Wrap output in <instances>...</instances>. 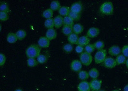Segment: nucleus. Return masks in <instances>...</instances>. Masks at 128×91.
Returning <instances> with one entry per match:
<instances>
[{
    "label": "nucleus",
    "mask_w": 128,
    "mask_h": 91,
    "mask_svg": "<svg viewBox=\"0 0 128 91\" xmlns=\"http://www.w3.org/2000/svg\"><path fill=\"white\" fill-rule=\"evenodd\" d=\"M41 48L37 44H32L27 48L26 54L28 58H37L40 55Z\"/></svg>",
    "instance_id": "f257e3e1"
},
{
    "label": "nucleus",
    "mask_w": 128,
    "mask_h": 91,
    "mask_svg": "<svg viewBox=\"0 0 128 91\" xmlns=\"http://www.w3.org/2000/svg\"><path fill=\"white\" fill-rule=\"evenodd\" d=\"M100 12L106 16H110L113 14L114 6L111 2H105L100 7Z\"/></svg>",
    "instance_id": "f03ea898"
},
{
    "label": "nucleus",
    "mask_w": 128,
    "mask_h": 91,
    "mask_svg": "<svg viewBox=\"0 0 128 91\" xmlns=\"http://www.w3.org/2000/svg\"><path fill=\"white\" fill-rule=\"evenodd\" d=\"M80 60L84 66H89L93 62V57L91 54L84 52L80 55Z\"/></svg>",
    "instance_id": "7ed1b4c3"
},
{
    "label": "nucleus",
    "mask_w": 128,
    "mask_h": 91,
    "mask_svg": "<svg viewBox=\"0 0 128 91\" xmlns=\"http://www.w3.org/2000/svg\"><path fill=\"white\" fill-rule=\"evenodd\" d=\"M107 52L106 50H98L96 52L94 57V60L96 64H100L104 62L106 58H107Z\"/></svg>",
    "instance_id": "20e7f679"
},
{
    "label": "nucleus",
    "mask_w": 128,
    "mask_h": 91,
    "mask_svg": "<svg viewBox=\"0 0 128 91\" xmlns=\"http://www.w3.org/2000/svg\"><path fill=\"white\" fill-rule=\"evenodd\" d=\"M89 83L92 91H99L100 90L102 84V80L93 79Z\"/></svg>",
    "instance_id": "39448f33"
},
{
    "label": "nucleus",
    "mask_w": 128,
    "mask_h": 91,
    "mask_svg": "<svg viewBox=\"0 0 128 91\" xmlns=\"http://www.w3.org/2000/svg\"><path fill=\"white\" fill-rule=\"evenodd\" d=\"M103 65L105 67L108 68H114L117 65L115 59L112 57H107L103 62Z\"/></svg>",
    "instance_id": "423d86ee"
},
{
    "label": "nucleus",
    "mask_w": 128,
    "mask_h": 91,
    "mask_svg": "<svg viewBox=\"0 0 128 91\" xmlns=\"http://www.w3.org/2000/svg\"><path fill=\"white\" fill-rule=\"evenodd\" d=\"M82 68V63L79 60H74L72 61L70 64V68L75 72H79Z\"/></svg>",
    "instance_id": "0eeeda50"
},
{
    "label": "nucleus",
    "mask_w": 128,
    "mask_h": 91,
    "mask_svg": "<svg viewBox=\"0 0 128 91\" xmlns=\"http://www.w3.org/2000/svg\"><path fill=\"white\" fill-rule=\"evenodd\" d=\"M122 52L120 48L117 45H113L110 46L108 50V54L112 56H118Z\"/></svg>",
    "instance_id": "6e6552de"
},
{
    "label": "nucleus",
    "mask_w": 128,
    "mask_h": 91,
    "mask_svg": "<svg viewBox=\"0 0 128 91\" xmlns=\"http://www.w3.org/2000/svg\"><path fill=\"white\" fill-rule=\"evenodd\" d=\"M82 9L83 6L81 2H77L74 3L70 8V11L80 14L82 11Z\"/></svg>",
    "instance_id": "1a4fd4ad"
},
{
    "label": "nucleus",
    "mask_w": 128,
    "mask_h": 91,
    "mask_svg": "<svg viewBox=\"0 0 128 91\" xmlns=\"http://www.w3.org/2000/svg\"><path fill=\"white\" fill-rule=\"evenodd\" d=\"M38 43L41 48H47L50 45V40L46 36H41L38 39Z\"/></svg>",
    "instance_id": "9d476101"
},
{
    "label": "nucleus",
    "mask_w": 128,
    "mask_h": 91,
    "mask_svg": "<svg viewBox=\"0 0 128 91\" xmlns=\"http://www.w3.org/2000/svg\"><path fill=\"white\" fill-rule=\"evenodd\" d=\"M78 91H90V83L87 81H82L77 86Z\"/></svg>",
    "instance_id": "9b49d317"
},
{
    "label": "nucleus",
    "mask_w": 128,
    "mask_h": 91,
    "mask_svg": "<svg viewBox=\"0 0 128 91\" xmlns=\"http://www.w3.org/2000/svg\"><path fill=\"white\" fill-rule=\"evenodd\" d=\"M100 33V30L97 28H91L88 30L86 36L89 38H94L98 36Z\"/></svg>",
    "instance_id": "f8f14e48"
},
{
    "label": "nucleus",
    "mask_w": 128,
    "mask_h": 91,
    "mask_svg": "<svg viewBox=\"0 0 128 91\" xmlns=\"http://www.w3.org/2000/svg\"><path fill=\"white\" fill-rule=\"evenodd\" d=\"M57 33L56 30L54 28L48 29L46 33V37L50 40H54L56 38Z\"/></svg>",
    "instance_id": "ddd939ff"
},
{
    "label": "nucleus",
    "mask_w": 128,
    "mask_h": 91,
    "mask_svg": "<svg viewBox=\"0 0 128 91\" xmlns=\"http://www.w3.org/2000/svg\"><path fill=\"white\" fill-rule=\"evenodd\" d=\"M90 42V38H89L88 36H82L80 38H79L77 45L84 46L89 44Z\"/></svg>",
    "instance_id": "4468645a"
},
{
    "label": "nucleus",
    "mask_w": 128,
    "mask_h": 91,
    "mask_svg": "<svg viewBox=\"0 0 128 91\" xmlns=\"http://www.w3.org/2000/svg\"><path fill=\"white\" fill-rule=\"evenodd\" d=\"M54 22L55 27L56 28H60L64 24V17L58 15L54 18Z\"/></svg>",
    "instance_id": "2eb2a0df"
},
{
    "label": "nucleus",
    "mask_w": 128,
    "mask_h": 91,
    "mask_svg": "<svg viewBox=\"0 0 128 91\" xmlns=\"http://www.w3.org/2000/svg\"><path fill=\"white\" fill-rule=\"evenodd\" d=\"M70 8L68 6H63L60 7V8L58 10V12L60 16H68L70 14Z\"/></svg>",
    "instance_id": "dca6fc26"
},
{
    "label": "nucleus",
    "mask_w": 128,
    "mask_h": 91,
    "mask_svg": "<svg viewBox=\"0 0 128 91\" xmlns=\"http://www.w3.org/2000/svg\"><path fill=\"white\" fill-rule=\"evenodd\" d=\"M18 38L16 34L10 32L7 36V41L8 43L13 44L16 43L18 41Z\"/></svg>",
    "instance_id": "f3484780"
},
{
    "label": "nucleus",
    "mask_w": 128,
    "mask_h": 91,
    "mask_svg": "<svg viewBox=\"0 0 128 91\" xmlns=\"http://www.w3.org/2000/svg\"><path fill=\"white\" fill-rule=\"evenodd\" d=\"M78 34L73 33L68 36V41L70 44H77L79 40Z\"/></svg>",
    "instance_id": "a211bd4d"
},
{
    "label": "nucleus",
    "mask_w": 128,
    "mask_h": 91,
    "mask_svg": "<svg viewBox=\"0 0 128 91\" xmlns=\"http://www.w3.org/2000/svg\"><path fill=\"white\" fill-rule=\"evenodd\" d=\"M88 74L89 77L93 79H97L99 75V72L98 70L96 68H91Z\"/></svg>",
    "instance_id": "6ab92c4d"
},
{
    "label": "nucleus",
    "mask_w": 128,
    "mask_h": 91,
    "mask_svg": "<svg viewBox=\"0 0 128 91\" xmlns=\"http://www.w3.org/2000/svg\"><path fill=\"white\" fill-rule=\"evenodd\" d=\"M73 32L76 34H80L84 31V26L80 24H74L72 27Z\"/></svg>",
    "instance_id": "aec40b11"
},
{
    "label": "nucleus",
    "mask_w": 128,
    "mask_h": 91,
    "mask_svg": "<svg viewBox=\"0 0 128 91\" xmlns=\"http://www.w3.org/2000/svg\"><path fill=\"white\" fill-rule=\"evenodd\" d=\"M72 27L73 26L64 25L62 28V33L65 36H70V34L73 33Z\"/></svg>",
    "instance_id": "412c9836"
},
{
    "label": "nucleus",
    "mask_w": 128,
    "mask_h": 91,
    "mask_svg": "<svg viewBox=\"0 0 128 91\" xmlns=\"http://www.w3.org/2000/svg\"><path fill=\"white\" fill-rule=\"evenodd\" d=\"M126 58H127L125 57L123 54H120L119 55L116 56V58H115L116 65H120L126 63V60H127Z\"/></svg>",
    "instance_id": "4be33fe9"
},
{
    "label": "nucleus",
    "mask_w": 128,
    "mask_h": 91,
    "mask_svg": "<svg viewBox=\"0 0 128 91\" xmlns=\"http://www.w3.org/2000/svg\"><path fill=\"white\" fill-rule=\"evenodd\" d=\"M60 7V4L58 0H53L50 5V9H51L53 11H58Z\"/></svg>",
    "instance_id": "5701e85b"
},
{
    "label": "nucleus",
    "mask_w": 128,
    "mask_h": 91,
    "mask_svg": "<svg viewBox=\"0 0 128 91\" xmlns=\"http://www.w3.org/2000/svg\"><path fill=\"white\" fill-rule=\"evenodd\" d=\"M89 77L88 72L86 70H81L79 72L78 74V77L80 80H82V81H86L88 80Z\"/></svg>",
    "instance_id": "b1692460"
},
{
    "label": "nucleus",
    "mask_w": 128,
    "mask_h": 91,
    "mask_svg": "<svg viewBox=\"0 0 128 91\" xmlns=\"http://www.w3.org/2000/svg\"><path fill=\"white\" fill-rule=\"evenodd\" d=\"M16 34L18 37V40H23L26 36V32L23 29H20L18 30Z\"/></svg>",
    "instance_id": "393cba45"
},
{
    "label": "nucleus",
    "mask_w": 128,
    "mask_h": 91,
    "mask_svg": "<svg viewBox=\"0 0 128 91\" xmlns=\"http://www.w3.org/2000/svg\"><path fill=\"white\" fill-rule=\"evenodd\" d=\"M53 11L50 8L45 10L43 12L42 14V16L46 18V19L52 18L53 16Z\"/></svg>",
    "instance_id": "a878e982"
},
{
    "label": "nucleus",
    "mask_w": 128,
    "mask_h": 91,
    "mask_svg": "<svg viewBox=\"0 0 128 91\" xmlns=\"http://www.w3.org/2000/svg\"><path fill=\"white\" fill-rule=\"evenodd\" d=\"M44 26L47 28H53L55 27L54 19L52 18L46 19L44 22Z\"/></svg>",
    "instance_id": "bb28decb"
},
{
    "label": "nucleus",
    "mask_w": 128,
    "mask_h": 91,
    "mask_svg": "<svg viewBox=\"0 0 128 91\" xmlns=\"http://www.w3.org/2000/svg\"><path fill=\"white\" fill-rule=\"evenodd\" d=\"M64 25L73 26H74V20L69 16L64 17Z\"/></svg>",
    "instance_id": "cd10ccee"
},
{
    "label": "nucleus",
    "mask_w": 128,
    "mask_h": 91,
    "mask_svg": "<svg viewBox=\"0 0 128 91\" xmlns=\"http://www.w3.org/2000/svg\"><path fill=\"white\" fill-rule=\"evenodd\" d=\"M94 46L95 47V48L98 50H102L104 49V48L105 46V43L103 41L99 40L95 42L94 44Z\"/></svg>",
    "instance_id": "c85d7f7f"
},
{
    "label": "nucleus",
    "mask_w": 128,
    "mask_h": 91,
    "mask_svg": "<svg viewBox=\"0 0 128 91\" xmlns=\"http://www.w3.org/2000/svg\"><path fill=\"white\" fill-rule=\"evenodd\" d=\"M0 12H6L7 13H8L10 11L9 7L7 2H2L0 3Z\"/></svg>",
    "instance_id": "c756f323"
},
{
    "label": "nucleus",
    "mask_w": 128,
    "mask_h": 91,
    "mask_svg": "<svg viewBox=\"0 0 128 91\" xmlns=\"http://www.w3.org/2000/svg\"><path fill=\"white\" fill-rule=\"evenodd\" d=\"M38 63L35 58H28L27 60V64L30 67H34L38 65Z\"/></svg>",
    "instance_id": "7c9ffc66"
},
{
    "label": "nucleus",
    "mask_w": 128,
    "mask_h": 91,
    "mask_svg": "<svg viewBox=\"0 0 128 91\" xmlns=\"http://www.w3.org/2000/svg\"><path fill=\"white\" fill-rule=\"evenodd\" d=\"M48 59V57L46 55L40 54L37 58V61L40 64H44L46 62Z\"/></svg>",
    "instance_id": "2f4dec72"
},
{
    "label": "nucleus",
    "mask_w": 128,
    "mask_h": 91,
    "mask_svg": "<svg viewBox=\"0 0 128 91\" xmlns=\"http://www.w3.org/2000/svg\"><path fill=\"white\" fill-rule=\"evenodd\" d=\"M73 46L70 43H68L64 45L63 46V50L66 53H70L73 50Z\"/></svg>",
    "instance_id": "473e14b6"
},
{
    "label": "nucleus",
    "mask_w": 128,
    "mask_h": 91,
    "mask_svg": "<svg viewBox=\"0 0 128 91\" xmlns=\"http://www.w3.org/2000/svg\"><path fill=\"white\" fill-rule=\"evenodd\" d=\"M69 16L71 17L74 21H78L80 19L81 16L80 14H78L72 12H70Z\"/></svg>",
    "instance_id": "72a5a7b5"
},
{
    "label": "nucleus",
    "mask_w": 128,
    "mask_h": 91,
    "mask_svg": "<svg viewBox=\"0 0 128 91\" xmlns=\"http://www.w3.org/2000/svg\"><path fill=\"white\" fill-rule=\"evenodd\" d=\"M95 47L94 44H89L86 46L84 48V50L86 52L89 54H91L95 50Z\"/></svg>",
    "instance_id": "f704fd0d"
},
{
    "label": "nucleus",
    "mask_w": 128,
    "mask_h": 91,
    "mask_svg": "<svg viewBox=\"0 0 128 91\" xmlns=\"http://www.w3.org/2000/svg\"><path fill=\"white\" fill-rule=\"evenodd\" d=\"M8 13H7L6 12H0V20L2 21H6L8 20L9 19V16Z\"/></svg>",
    "instance_id": "c9c22d12"
},
{
    "label": "nucleus",
    "mask_w": 128,
    "mask_h": 91,
    "mask_svg": "<svg viewBox=\"0 0 128 91\" xmlns=\"http://www.w3.org/2000/svg\"><path fill=\"white\" fill-rule=\"evenodd\" d=\"M6 58L5 55L3 53L0 54V66H4L6 62Z\"/></svg>",
    "instance_id": "e433bc0d"
},
{
    "label": "nucleus",
    "mask_w": 128,
    "mask_h": 91,
    "mask_svg": "<svg viewBox=\"0 0 128 91\" xmlns=\"http://www.w3.org/2000/svg\"><path fill=\"white\" fill-rule=\"evenodd\" d=\"M122 53L125 57L128 58V45L124 46L122 49Z\"/></svg>",
    "instance_id": "4c0bfd02"
},
{
    "label": "nucleus",
    "mask_w": 128,
    "mask_h": 91,
    "mask_svg": "<svg viewBox=\"0 0 128 91\" xmlns=\"http://www.w3.org/2000/svg\"><path fill=\"white\" fill-rule=\"evenodd\" d=\"M84 50V46H81L77 45L76 48V52L79 54H82V53H83Z\"/></svg>",
    "instance_id": "58836bf2"
},
{
    "label": "nucleus",
    "mask_w": 128,
    "mask_h": 91,
    "mask_svg": "<svg viewBox=\"0 0 128 91\" xmlns=\"http://www.w3.org/2000/svg\"><path fill=\"white\" fill-rule=\"evenodd\" d=\"M123 91H128V84L124 87Z\"/></svg>",
    "instance_id": "ea45409f"
},
{
    "label": "nucleus",
    "mask_w": 128,
    "mask_h": 91,
    "mask_svg": "<svg viewBox=\"0 0 128 91\" xmlns=\"http://www.w3.org/2000/svg\"><path fill=\"white\" fill-rule=\"evenodd\" d=\"M125 64H126V65L127 68H128V58L127 59V60H126V62Z\"/></svg>",
    "instance_id": "a19ab883"
},
{
    "label": "nucleus",
    "mask_w": 128,
    "mask_h": 91,
    "mask_svg": "<svg viewBox=\"0 0 128 91\" xmlns=\"http://www.w3.org/2000/svg\"><path fill=\"white\" fill-rule=\"evenodd\" d=\"M14 91H23L21 89H19V88H18V89H16V90Z\"/></svg>",
    "instance_id": "79ce46f5"
},
{
    "label": "nucleus",
    "mask_w": 128,
    "mask_h": 91,
    "mask_svg": "<svg viewBox=\"0 0 128 91\" xmlns=\"http://www.w3.org/2000/svg\"><path fill=\"white\" fill-rule=\"evenodd\" d=\"M119 91L118 90V89H115V90H113V91Z\"/></svg>",
    "instance_id": "37998d69"
},
{
    "label": "nucleus",
    "mask_w": 128,
    "mask_h": 91,
    "mask_svg": "<svg viewBox=\"0 0 128 91\" xmlns=\"http://www.w3.org/2000/svg\"><path fill=\"white\" fill-rule=\"evenodd\" d=\"M99 91H105V90H99Z\"/></svg>",
    "instance_id": "c03bdc74"
}]
</instances>
